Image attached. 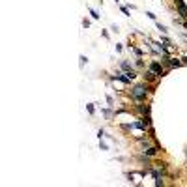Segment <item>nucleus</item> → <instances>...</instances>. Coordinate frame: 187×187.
<instances>
[{"instance_id":"1","label":"nucleus","mask_w":187,"mask_h":187,"mask_svg":"<svg viewBox=\"0 0 187 187\" xmlns=\"http://www.w3.org/2000/svg\"><path fill=\"white\" fill-rule=\"evenodd\" d=\"M148 92H150L148 84H137V86H133V90H131V97H133L137 103H142V101H146Z\"/></svg>"},{"instance_id":"2","label":"nucleus","mask_w":187,"mask_h":187,"mask_svg":"<svg viewBox=\"0 0 187 187\" xmlns=\"http://www.w3.org/2000/svg\"><path fill=\"white\" fill-rule=\"evenodd\" d=\"M176 10H178V13H180L183 19H187V6H185L183 0H176Z\"/></svg>"},{"instance_id":"3","label":"nucleus","mask_w":187,"mask_h":187,"mask_svg":"<svg viewBox=\"0 0 187 187\" xmlns=\"http://www.w3.org/2000/svg\"><path fill=\"white\" fill-rule=\"evenodd\" d=\"M150 69H152V71H153L155 75H159V77L165 75V69L161 67V64H159V62H152V64H150Z\"/></svg>"},{"instance_id":"4","label":"nucleus","mask_w":187,"mask_h":187,"mask_svg":"<svg viewBox=\"0 0 187 187\" xmlns=\"http://www.w3.org/2000/svg\"><path fill=\"white\" fill-rule=\"evenodd\" d=\"M157 77H159V75H155V73L152 71V69H150V67H148V69H146V71H144V79H146V81H150V82H153V81H155Z\"/></svg>"},{"instance_id":"5","label":"nucleus","mask_w":187,"mask_h":187,"mask_svg":"<svg viewBox=\"0 0 187 187\" xmlns=\"http://www.w3.org/2000/svg\"><path fill=\"white\" fill-rule=\"evenodd\" d=\"M142 153H144L146 157H152V155H155V153H157V146H148V148H144V150H142Z\"/></svg>"},{"instance_id":"6","label":"nucleus","mask_w":187,"mask_h":187,"mask_svg":"<svg viewBox=\"0 0 187 187\" xmlns=\"http://www.w3.org/2000/svg\"><path fill=\"white\" fill-rule=\"evenodd\" d=\"M169 60H170V62H169V67H180V66L183 64V62H180L178 58H169Z\"/></svg>"},{"instance_id":"7","label":"nucleus","mask_w":187,"mask_h":187,"mask_svg":"<svg viewBox=\"0 0 187 187\" xmlns=\"http://www.w3.org/2000/svg\"><path fill=\"white\" fill-rule=\"evenodd\" d=\"M120 66H122V69H125V71H129V69H133V67H131V64H129V62H122V64H120Z\"/></svg>"},{"instance_id":"8","label":"nucleus","mask_w":187,"mask_h":187,"mask_svg":"<svg viewBox=\"0 0 187 187\" xmlns=\"http://www.w3.org/2000/svg\"><path fill=\"white\" fill-rule=\"evenodd\" d=\"M88 11H90V15H92L94 19H99V15H97V11H96V10H92V8H88Z\"/></svg>"},{"instance_id":"9","label":"nucleus","mask_w":187,"mask_h":187,"mask_svg":"<svg viewBox=\"0 0 187 187\" xmlns=\"http://www.w3.org/2000/svg\"><path fill=\"white\" fill-rule=\"evenodd\" d=\"M79 60H81V62H79V66H81V67H84V64H86V56H84V54H81V58H79Z\"/></svg>"},{"instance_id":"10","label":"nucleus","mask_w":187,"mask_h":187,"mask_svg":"<svg viewBox=\"0 0 187 187\" xmlns=\"http://www.w3.org/2000/svg\"><path fill=\"white\" fill-rule=\"evenodd\" d=\"M157 28H159L161 32H167V28H165V26H163V25H161V22H157Z\"/></svg>"},{"instance_id":"11","label":"nucleus","mask_w":187,"mask_h":187,"mask_svg":"<svg viewBox=\"0 0 187 187\" xmlns=\"http://www.w3.org/2000/svg\"><path fill=\"white\" fill-rule=\"evenodd\" d=\"M82 26H84V28H88V26H90V21H88V19H84V21H82Z\"/></svg>"},{"instance_id":"12","label":"nucleus","mask_w":187,"mask_h":187,"mask_svg":"<svg viewBox=\"0 0 187 187\" xmlns=\"http://www.w3.org/2000/svg\"><path fill=\"white\" fill-rule=\"evenodd\" d=\"M120 10H122V11H124V15H129V10H127V8H125V6H122V8H120Z\"/></svg>"},{"instance_id":"13","label":"nucleus","mask_w":187,"mask_h":187,"mask_svg":"<svg viewBox=\"0 0 187 187\" xmlns=\"http://www.w3.org/2000/svg\"><path fill=\"white\" fill-rule=\"evenodd\" d=\"M86 110H88L90 114H94V107H92V105H86Z\"/></svg>"}]
</instances>
